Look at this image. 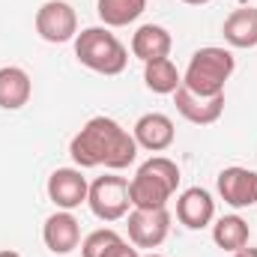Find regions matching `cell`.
<instances>
[{
	"instance_id": "obj_1",
	"label": "cell",
	"mask_w": 257,
	"mask_h": 257,
	"mask_svg": "<svg viewBox=\"0 0 257 257\" xmlns=\"http://www.w3.org/2000/svg\"><path fill=\"white\" fill-rule=\"evenodd\" d=\"M135 135L123 128L111 117H90L69 141V156L75 168H108V171H126L138 159Z\"/></svg>"
},
{
	"instance_id": "obj_2",
	"label": "cell",
	"mask_w": 257,
	"mask_h": 257,
	"mask_svg": "<svg viewBox=\"0 0 257 257\" xmlns=\"http://www.w3.org/2000/svg\"><path fill=\"white\" fill-rule=\"evenodd\" d=\"M177 186H180V168H177V162L168 159V156H153L128 180L132 206L135 209H162L177 194Z\"/></svg>"
},
{
	"instance_id": "obj_3",
	"label": "cell",
	"mask_w": 257,
	"mask_h": 257,
	"mask_svg": "<svg viewBox=\"0 0 257 257\" xmlns=\"http://www.w3.org/2000/svg\"><path fill=\"white\" fill-rule=\"evenodd\" d=\"M75 57L96 75H120L128 66V48L111 33V27H84L75 36Z\"/></svg>"
},
{
	"instance_id": "obj_4",
	"label": "cell",
	"mask_w": 257,
	"mask_h": 257,
	"mask_svg": "<svg viewBox=\"0 0 257 257\" xmlns=\"http://www.w3.org/2000/svg\"><path fill=\"white\" fill-rule=\"evenodd\" d=\"M233 69H236V57L227 48L218 45L197 48L183 72V87L197 96H221Z\"/></svg>"
},
{
	"instance_id": "obj_5",
	"label": "cell",
	"mask_w": 257,
	"mask_h": 257,
	"mask_svg": "<svg viewBox=\"0 0 257 257\" xmlns=\"http://www.w3.org/2000/svg\"><path fill=\"white\" fill-rule=\"evenodd\" d=\"M87 206H90V212H93L99 221H105V224L126 218L128 209H132L128 180H126V177H117L114 171H111V174H105V177H96V180L90 183Z\"/></svg>"
},
{
	"instance_id": "obj_6",
	"label": "cell",
	"mask_w": 257,
	"mask_h": 257,
	"mask_svg": "<svg viewBox=\"0 0 257 257\" xmlns=\"http://www.w3.org/2000/svg\"><path fill=\"white\" fill-rule=\"evenodd\" d=\"M33 24H36V33L51 45L75 42V36H78V12L66 0H45L36 9Z\"/></svg>"
},
{
	"instance_id": "obj_7",
	"label": "cell",
	"mask_w": 257,
	"mask_h": 257,
	"mask_svg": "<svg viewBox=\"0 0 257 257\" xmlns=\"http://www.w3.org/2000/svg\"><path fill=\"white\" fill-rule=\"evenodd\" d=\"M126 227H128V242L135 248H159L168 233H171V212L168 206L162 209H128L126 215Z\"/></svg>"
},
{
	"instance_id": "obj_8",
	"label": "cell",
	"mask_w": 257,
	"mask_h": 257,
	"mask_svg": "<svg viewBox=\"0 0 257 257\" xmlns=\"http://www.w3.org/2000/svg\"><path fill=\"white\" fill-rule=\"evenodd\" d=\"M48 200L57 206V209H78L81 203H87V194H90V183L84 177L81 168H57L51 177H48Z\"/></svg>"
},
{
	"instance_id": "obj_9",
	"label": "cell",
	"mask_w": 257,
	"mask_h": 257,
	"mask_svg": "<svg viewBox=\"0 0 257 257\" xmlns=\"http://www.w3.org/2000/svg\"><path fill=\"white\" fill-rule=\"evenodd\" d=\"M218 194L233 209H248L257 203V171L230 165L218 174Z\"/></svg>"
},
{
	"instance_id": "obj_10",
	"label": "cell",
	"mask_w": 257,
	"mask_h": 257,
	"mask_svg": "<svg viewBox=\"0 0 257 257\" xmlns=\"http://www.w3.org/2000/svg\"><path fill=\"white\" fill-rule=\"evenodd\" d=\"M42 239H45V248L51 254H72L78 245H81V224L72 212L57 209L54 215L45 218L42 224Z\"/></svg>"
},
{
	"instance_id": "obj_11",
	"label": "cell",
	"mask_w": 257,
	"mask_h": 257,
	"mask_svg": "<svg viewBox=\"0 0 257 257\" xmlns=\"http://www.w3.org/2000/svg\"><path fill=\"white\" fill-rule=\"evenodd\" d=\"M174 105L183 114V120H189L194 126H212L224 114V93L221 96H197L180 84V90L174 93Z\"/></svg>"
},
{
	"instance_id": "obj_12",
	"label": "cell",
	"mask_w": 257,
	"mask_h": 257,
	"mask_svg": "<svg viewBox=\"0 0 257 257\" xmlns=\"http://www.w3.org/2000/svg\"><path fill=\"white\" fill-rule=\"evenodd\" d=\"M132 135H135V144H138L141 150H150V153H165V150L177 141L174 120H171L168 114H159V111L138 117Z\"/></svg>"
},
{
	"instance_id": "obj_13",
	"label": "cell",
	"mask_w": 257,
	"mask_h": 257,
	"mask_svg": "<svg viewBox=\"0 0 257 257\" xmlns=\"http://www.w3.org/2000/svg\"><path fill=\"white\" fill-rule=\"evenodd\" d=\"M177 218L189 230H203L215 221V200L200 186H192L177 197Z\"/></svg>"
},
{
	"instance_id": "obj_14",
	"label": "cell",
	"mask_w": 257,
	"mask_h": 257,
	"mask_svg": "<svg viewBox=\"0 0 257 257\" xmlns=\"http://www.w3.org/2000/svg\"><path fill=\"white\" fill-rule=\"evenodd\" d=\"M171 48H174V36H171L168 27H162V24H141V27L132 33V54H135L141 63L171 57Z\"/></svg>"
},
{
	"instance_id": "obj_15",
	"label": "cell",
	"mask_w": 257,
	"mask_h": 257,
	"mask_svg": "<svg viewBox=\"0 0 257 257\" xmlns=\"http://www.w3.org/2000/svg\"><path fill=\"white\" fill-rule=\"evenodd\" d=\"M33 96V81L21 66H3L0 69V108L3 111H21Z\"/></svg>"
},
{
	"instance_id": "obj_16",
	"label": "cell",
	"mask_w": 257,
	"mask_h": 257,
	"mask_svg": "<svg viewBox=\"0 0 257 257\" xmlns=\"http://www.w3.org/2000/svg\"><path fill=\"white\" fill-rule=\"evenodd\" d=\"M224 42L230 48H254L257 45V6H242L233 9L224 18Z\"/></svg>"
},
{
	"instance_id": "obj_17",
	"label": "cell",
	"mask_w": 257,
	"mask_h": 257,
	"mask_svg": "<svg viewBox=\"0 0 257 257\" xmlns=\"http://www.w3.org/2000/svg\"><path fill=\"white\" fill-rule=\"evenodd\" d=\"M144 84H147V90H153L159 96H174L183 84V72L177 69L171 57L150 60V63H144Z\"/></svg>"
},
{
	"instance_id": "obj_18",
	"label": "cell",
	"mask_w": 257,
	"mask_h": 257,
	"mask_svg": "<svg viewBox=\"0 0 257 257\" xmlns=\"http://www.w3.org/2000/svg\"><path fill=\"white\" fill-rule=\"evenodd\" d=\"M248 239H251V227H248V221L239 218V215H221V218L212 224V242H215L221 251H230V254H233V251L245 248Z\"/></svg>"
},
{
	"instance_id": "obj_19",
	"label": "cell",
	"mask_w": 257,
	"mask_h": 257,
	"mask_svg": "<svg viewBox=\"0 0 257 257\" xmlns=\"http://www.w3.org/2000/svg\"><path fill=\"white\" fill-rule=\"evenodd\" d=\"M147 9V0H96L99 21L105 27H128Z\"/></svg>"
},
{
	"instance_id": "obj_20",
	"label": "cell",
	"mask_w": 257,
	"mask_h": 257,
	"mask_svg": "<svg viewBox=\"0 0 257 257\" xmlns=\"http://www.w3.org/2000/svg\"><path fill=\"white\" fill-rule=\"evenodd\" d=\"M120 239L123 236L114 227H99V230H93L81 239V257H105Z\"/></svg>"
},
{
	"instance_id": "obj_21",
	"label": "cell",
	"mask_w": 257,
	"mask_h": 257,
	"mask_svg": "<svg viewBox=\"0 0 257 257\" xmlns=\"http://www.w3.org/2000/svg\"><path fill=\"white\" fill-rule=\"evenodd\" d=\"M105 257H141V251H138L135 245H128L126 239H120V242H117V245H114Z\"/></svg>"
},
{
	"instance_id": "obj_22",
	"label": "cell",
	"mask_w": 257,
	"mask_h": 257,
	"mask_svg": "<svg viewBox=\"0 0 257 257\" xmlns=\"http://www.w3.org/2000/svg\"><path fill=\"white\" fill-rule=\"evenodd\" d=\"M233 257H257V248H251V245H245V248L233 251Z\"/></svg>"
},
{
	"instance_id": "obj_23",
	"label": "cell",
	"mask_w": 257,
	"mask_h": 257,
	"mask_svg": "<svg viewBox=\"0 0 257 257\" xmlns=\"http://www.w3.org/2000/svg\"><path fill=\"white\" fill-rule=\"evenodd\" d=\"M0 257H21V254H18V251H12V248H3V251H0Z\"/></svg>"
},
{
	"instance_id": "obj_24",
	"label": "cell",
	"mask_w": 257,
	"mask_h": 257,
	"mask_svg": "<svg viewBox=\"0 0 257 257\" xmlns=\"http://www.w3.org/2000/svg\"><path fill=\"white\" fill-rule=\"evenodd\" d=\"M180 3H189V6H203V3H209V0H180Z\"/></svg>"
},
{
	"instance_id": "obj_25",
	"label": "cell",
	"mask_w": 257,
	"mask_h": 257,
	"mask_svg": "<svg viewBox=\"0 0 257 257\" xmlns=\"http://www.w3.org/2000/svg\"><path fill=\"white\" fill-rule=\"evenodd\" d=\"M141 257H165V254H156V251H153V254H141Z\"/></svg>"
}]
</instances>
